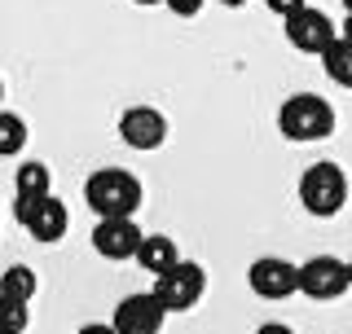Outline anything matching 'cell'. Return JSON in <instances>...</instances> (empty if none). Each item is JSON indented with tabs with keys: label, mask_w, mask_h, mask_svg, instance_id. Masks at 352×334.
Returning a JSON list of instances; mask_svg holds the SVG:
<instances>
[{
	"label": "cell",
	"mask_w": 352,
	"mask_h": 334,
	"mask_svg": "<svg viewBox=\"0 0 352 334\" xmlns=\"http://www.w3.org/2000/svg\"><path fill=\"white\" fill-rule=\"evenodd\" d=\"M84 203L97 211V220L102 216H137L141 203H146V189L124 167H97L84 181Z\"/></svg>",
	"instance_id": "1"
},
{
	"label": "cell",
	"mask_w": 352,
	"mask_h": 334,
	"mask_svg": "<svg viewBox=\"0 0 352 334\" xmlns=\"http://www.w3.org/2000/svg\"><path fill=\"white\" fill-rule=\"evenodd\" d=\"M278 132L286 141H295V146L326 141V137H335V106L317 93H295L278 110Z\"/></svg>",
	"instance_id": "2"
},
{
	"label": "cell",
	"mask_w": 352,
	"mask_h": 334,
	"mask_svg": "<svg viewBox=\"0 0 352 334\" xmlns=\"http://www.w3.org/2000/svg\"><path fill=\"white\" fill-rule=\"evenodd\" d=\"M300 203H304L308 216H317V220L339 216L344 203H348V176H344V167H339V163H313L300 176Z\"/></svg>",
	"instance_id": "3"
},
{
	"label": "cell",
	"mask_w": 352,
	"mask_h": 334,
	"mask_svg": "<svg viewBox=\"0 0 352 334\" xmlns=\"http://www.w3.org/2000/svg\"><path fill=\"white\" fill-rule=\"evenodd\" d=\"M14 220L36 242H58V238H66V229H71V211H66V203H58L53 194H44V198H14Z\"/></svg>",
	"instance_id": "4"
},
{
	"label": "cell",
	"mask_w": 352,
	"mask_h": 334,
	"mask_svg": "<svg viewBox=\"0 0 352 334\" xmlns=\"http://www.w3.org/2000/svg\"><path fill=\"white\" fill-rule=\"evenodd\" d=\"M203 291H207V273L194 260H181L176 269L154 277V295H159V304L168 313H190L198 299H203Z\"/></svg>",
	"instance_id": "5"
},
{
	"label": "cell",
	"mask_w": 352,
	"mask_h": 334,
	"mask_svg": "<svg viewBox=\"0 0 352 334\" xmlns=\"http://www.w3.org/2000/svg\"><path fill=\"white\" fill-rule=\"evenodd\" d=\"M282 31H286V40H291V49L313 53V58H322L330 44L339 40V27L317 5H304V9H295V14H286L282 18Z\"/></svg>",
	"instance_id": "6"
},
{
	"label": "cell",
	"mask_w": 352,
	"mask_h": 334,
	"mask_svg": "<svg viewBox=\"0 0 352 334\" xmlns=\"http://www.w3.org/2000/svg\"><path fill=\"white\" fill-rule=\"evenodd\" d=\"M352 286V269L335 255H313L308 264H300V295H308L313 304H330Z\"/></svg>",
	"instance_id": "7"
},
{
	"label": "cell",
	"mask_w": 352,
	"mask_h": 334,
	"mask_svg": "<svg viewBox=\"0 0 352 334\" xmlns=\"http://www.w3.org/2000/svg\"><path fill=\"white\" fill-rule=\"evenodd\" d=\"M141 242H146V233L137 229V220L132 216H102L93 229V251L102 255V260H137Z\"/></svg>",
	"instance_id": "8"
},
{
	"label": "cell",
	"mask_w": 352,
	"mask_h": 334,
	"mask_svg": "<svg viewBox=\"0 0 352 334\" xmlns=\"http://www.w3.org/2000/svg\"><path fill=\"white\" fill-rule=\"evenodd\" d=\"M247 286L260 299H291L300 295V264L282 260V255H264L247 269Z\"/></svg>",
	"instance_id": "9"
},
{
	"label": "cell",
	"mask_w": 352,
	"mask_h": 334,
	"mask_svg": "<svg viewBox=\"0 0 352 334\" xmlns=\"http://www.w3.org/2000/svg\"><path fill=\"white\" fill-rule=\"evenodd\" d=\"M119 137H124L128 150H159L163 141H168V119H163V110L154 106H128L124 119H119Z\"/></svg>",
	"instance_id": "10"
},
{
	"label": "cell",
	"mask_w": 352,
	"mask_h": 334,
	"mask_svg": "<svg viewBox=\"0 0 352 334\" xmlns=\"http://www.w3.org/2000/svg\"><path fill=\"white\" fill-rule=\"evenodd\" d=\"M163 321H168V308L159 304L154 291L150 295H128V299H119V308H115L119 334H159Z\"/></svg>",
	"instance_id": "11"
},
{
	"label": "cell",
	"mask_w": 352,
	"mask_h": 334,
	"mask_svg": "<svg viewBox=\"0 0 352 334\" xmlns=\"http://www.w3.org/2000/svg\"><path fill=\"white\" fill-rule=\"evenodd\" d=\"M137 264L146 273H168V269H176L181 264V255H176V242L172 238H163V233H150L146 242H141V251H137Z\"/></svg>",
	"instance_id": "12"
},
{
	"label": "cell",
	"mask_w": 352,
	"mask_h": 334,
	"mask_svg": "<svg viewBox=\"0 0 352 334\" xmlns=\"http://www.w3.org/2000/svg\"><path fill=\"white\" fill-rule=\"evenodd\" d=\"M14 194L18 198H44V194H53V172L44 163H22L18 172H14Z\"/></svg>",
	"instance_id": "13"
},
{
	"label": "cell",
	"mask_w": 352,
	"mask_h": 334,
	"mask_svg": "<svg viewBox=\"0 0 352 334\" xmlns=\"http://www.w3.org/2000/svg\"><path fill=\"white\" fill-rule=\"evenodd\" d=\"M322 66H326V75H330L339 88H352V40L339 36V40L322 53Z\"/></svg>",
	"instance_id": "14"
},
{
	"label": "cell",
	"mask_w": 352,
	"mask_h": 334,
	"mask_svg": "<svg viewBox=\"0 0 352 334\" xmlns=\"http://www.w3.org/2000/svg\"><path fill=\"white\" fill-rule=\"evenodd\" d=\"M40 291V282H36V273L27 269V264H14V269H5V277H0V295L5 299H36Z\"/></svg>",
	"instance_id": "15"
},
{
	"label": "cell",
	"mask_w": 352,
	"mask_h": 334,
	"mask_svg": "<svg viewBox=\"0 0 352 334\" xmlns=\"http://www.w3.org/2000/svg\"><path fill=\"white\" fill-rule=\"evenodd\" d=\"M22 146H27V124H22V115L5 110V115H0V154H5V159H18Z\"/></svg>",
	"instance_id": "16"
},
{
	"label": "cell",
	"mask_w": 352,
	"mask_h": 334,
	"mask_svg": "<svg viewBox=\"0 0 352 334\" xmlns=\"http://www.w3.org/2000/svg\"><path fill=\"white\" fill-rule=\"evenodd\" d=\"M27 321H31L27 299H5V295H0V334H22Z\"/></svg>",
	"instance_id": "17"
},
{
	"label": "cell",
	"mask_w": 352,
	"mask_h": 334,
	"mask_svg": "<svg viewBox=\"0 0 352 334\" xmlns=\"http://www.w3.org/2000/svg\"><path fill=\"white\" fill-rule=\"evenodd\" d=\"M203 5L207 0H168V9L176 18H194V14H203Z\"/></svg>",
	"instance_id": "18"
},
{
	"label": "cell",
	"mask_w": 352,
	"mask_h": 334,
	"mask_svg": "<svg viewBox=\"0 0 352 334\" xmlns=\"http://www.w3.org/2000/svg\"><path fill=\"white\" fill-rule=\"evenodd\" d=\"M264 5H269V9H273L278 18H286V14H295V9H304L308 0H264Z\"/></svg>",
	"instance_id": "19"
},
{
	"label": "cell",
	"mask_w": 352,
	"mask_h": 334,
	"mask_svg": "<svg viewBox=\"0 0 352 334\" xmlns=\"http://www.w3.org/2000/svg\"><path fill=\"white\" fill-rule=\"evenodd\" d=\"M75 334H119V326H115V321H110V326H106V321H88V326H80Z\"/></svg>",
	"instance_id": "20"
},
{
	"label": "cell",
	"mask_w": 352,
	"mask_h": 334,
	"mask_svg": "<svg viewBox=\"0 0 352 334\" xmlns=\"http://www.w3.org/2000/svg\"><path fill=\"white\" fill-rule=\"evenodd\" d=\"M256 334H295V330H291V326H282V321H264Z\"/></svg>",
	"instance_id": "21"
},
{
	"label": "cell",
	"mask_w": 352,
	"mask_h": 334,
	"mask_svg": "<svg viewBox=\"0 0 352 334\" xmlns=\"http://www.w3.org/2000/svg\"><path fill=\"white\" fill-rule=\"evenodd\" d=\"M339 36H344V40H352V14L344 18V27H339Z\"/></svg>",
	"instance_id": "22"
},
{
	"label": "cell",
	"mask_w": 352,
	"mask_h": 334,
	"mask_svg": "<svg viewBox=\"0 0 352 334\" xmlns=\"http://www.w3.org/2000/svg\"><path fill=\"white\" fill-rule=\"evenodd\" d=\"M132 5H168V0H132Z\"/></svg>",
	"instance_id": "23"
},
{
	"label": "cell",
	"mask_w": 352,
	"mask_h": 334,
	"mask_svg": "<svg viewBox=\"0 0 352 334\" xmlns=\"http://www.w3.org/2000/svg\"><path fill=\"white\" fill-rule=\"evenodd\" d=\"M220 5H229V9H238V5H247V0H220Z\"/></svg>",
	"instance_id": "24"
},
{
	"label": "cell",
	"mask_w": 352,
	"mask_h": 334,
	"mask_svg": "<svg viewBox=\"0 0 352 334\" xmlns=\"http://www.w3.org/2000/svg\"><path fill=\"white\" fill-rule=\"evenodd\" d=\"M344 9H348V14H352V0H344Z\"/></svg>",
	"instance_id": "25"
},
{
	"label": "cell",
	"mask_w": 352,
	"mask_h": 334,
	"mask_svg": "<svg viewBox=\"0 0 352 334\" xmlns=\"http://www.w3.org/2000/svg\"><path fill=\"white\" fill-rule=\"evenodd\" d=\"M348 269H352V260H348Z\"/></svg>",
	"instance_id": "26"
}]
</instances>
